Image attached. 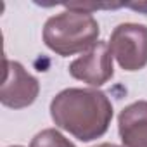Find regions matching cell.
Instances as JSON below:
<instances>
[{
  "instance_id": "obj_1",
  "label": "cell",
  "mask_w": 147,
  "mask_h": 147,
  "mask_svg": "<svg viewBox=\"0 0 147 147\" xmlns=\"http://www.w3.org/2000/svg\"><path fill=\"white\" fill-rule=\"evenodd\" d=\"M113 102L97 88H64L50 102V118L82 142L100 138L113 119Z\"/></svg>"
},
{
  "instance_id": "obj_2",
  "label": "cell",
  "mask_w": 147,
  "mask_h": 147,
  "mask_svg": "<svg viewBox=\"0 0 147 147\" xmlns=\"http://www.w3.org/2000/svg\"><path fill=\"white\" fill-rule=\"evenodd\" d=\"M100 28L92 12L66 7L47 19L43 26L45 45L61 57L85 54L99 42Z\"/></svg>"
},
{
  "instance_id": "obj_3",
  "label": "cell",
  "mask_w": 147,
  "mask_h": 147,
  "mask_svg": "<svg viewBox=\"0 0 147 147\" xmlns=\"http://www.w3.org/2000/svg\"><path fill=\"white\" fill-rule=\"evenodd\" d=\"M109 49L121 69H144L147 66V26L138 23L118 24L111 33Z\"/></svg>"
},
{
  "instance_id": "obj_4",
  "label": "cell",
  "mask_w": 147,
  "mask_h": 147,
  "mask_svg": "<svg viewBox=\"0 0 147 147\" xmlns=\"http://www.w3.org/2000/svg\"><path fill=\"white\" fill-rule=\"evenodd\" d=\"M40 94V82L18 61L5 59V78L0 88V102L9 109L31 106Z\"/></svg>"
},
{
  "instance_id": "obj_5",
  "label": "cell",
  "mask_w": 147,
  "mask_h": 147,
  "mask_svg": "<svg viewBox=\"0 0 147 147\" xmlns=\"http://www.w3.org/2000/svg\"><path fill=\"white\" fill-rule=\"evenodd\" d=\"M67 69L75 80L88 83L90 87H102L114 76L113 52L109 49V42L99 40L90 50L73 61Z\"/></svg>"
},
{
  "instance_id": "obj_6",
  "label": "cell",
  "mask_w": 147,
  "mask_h": 147,
  "mask_svg": "<svg viewBox=\"0 0 147 147\" xmlns=\"http://www.w3.org/2000/svg\"><path fill=\"white\" fill-rule=\"evenodd\" d=\"M121 147H147V100L123 107L118 116Z\"/></svg>"
},
{
  "instance_id": "obj_7",
  "label": "cell",
  "mask_w": 147,
  "mask_h": 147,
  "mask_svg": "<svg viewBox=\"0 0 147 147\" xmlns=\"http://www.w3.org/2000/svg\"><path fill=\"white\" fill-rule=\"evenodd\" d=\"M30 147H76V145L69 138H66L59 130L45 128L31 138Z\"/></svg>"
},
{
  "instance_id": "obj_8",
  "label": "cell",
  "mask_w": 147,
  "mask_h": 147,
  "mask_svg": "<svg viewBox=\"0 0 147 147\" xmlns=\"http://www.w3.org/2000/svg\"><path fill=\"white\" fill-rule=\"evenodd\" d=\"M126 7H131L135 11H140V12L147 14V2H142V4H126Z\"/></svg>"
},
{
  "instance_id": "obj_9",
  "label": "cell",
  "mask_w": 147,
  "mask_h": 147,
  "mask_svg": "<svg viewBox=\"0 0 147 147\" xmlns=\"http://www.w3.org/2000/svg\"><path fill=\"white\" fill-rule=\"evenodd\" d=\"M94 147H119V145H116V144H109V142H106V144H99V145H94Z\"/></svg>"
},
{
  "instance_id": "obj_10",
  "label": "cell",
  "mask_w": 147,
  "mask_h": 147,
  "mask_svg": "<svg viewBox=\"0 0 147 147\" xmlns=\"http://www.w3.org/2000/svg\"><path fill=\"white\" fill-rule=\"evenodd\" d=\"M11 147H23V145H11Z\"/></svg>"
}]
</instances>
